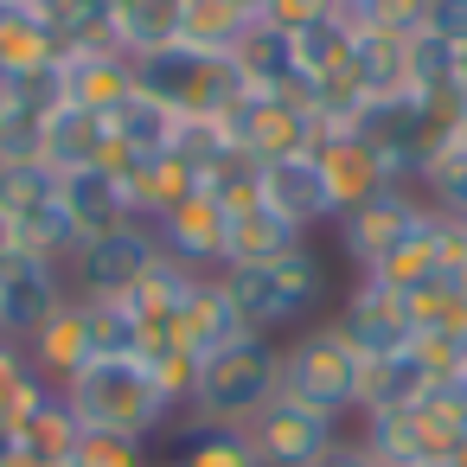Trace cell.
<instances>
[{
    "label": "cell",
    "instance_id": "484cf974",
    "mask_svg": "<svg viewBox=\"0 0 467 467\" xmlns=\"http://www.w3.org/2000/svg\"><path fill=\"white\" fill-rule=\"evenodd\" d=\"M435 275H441V212H422L416 231H410V237L371 269V282L410 295V288H422V282H435Z\"/></svg>",
    "mask_w": 467,
    "mask_h": 467
},
{
    "label": "cell",
    "instance_id": "d4e9b609",
    "mask_svg": "<svg viewBox=\"0 0 467 467\" xmlns=\"http://www.w3.org/2000/svg\"><path fill=\"white\" fill-rule=\"evenodd\" d=\"M307 244V231H295L282 212H269V205H250V212H237L231 218V237H224V269H237V263H275V256H288V250H301Z\"/></svg>",
    "mask_w": 467,
    "mask_h": 467
},
{
    "label": "cell",
    "instance_id": "ab89813d",
    "mask_svg": "<svg viewBox=\"0 0 467 467\" xmlns=\"http://www.w3.org/2000/svg\"><path fill=\"white\" fill-rule=\"evenodd\" d=\"M65 467H154V441H129V435H97V429H84Z\"/></svg>",
    "mask_w": 467,
    "mask_h": 467
},
{
    "label": "cell",
    "instance_id": "b9f144b4",
    "mask_svg": "<svg viewBox=\"0 0 467 467\" xmlns=\"http://www.w3.org/2000/svg\"><path fill=\"white\" fill-rule=\"evenodd\" d=\"M448 441L454 435H467V371H448V378H429V390H422V403H416Z\"/></svg>",
    "mask_w": 467,
    "mask_h": 467
},
{
    "label": "cell",
    "instance_id": "8992f818",
    "mask_svg": "<svg viewBox=\"0 0 467 467\" xmlns=\"http://www.w3.org/2000/svg\"><path fill=\"white\" fill-rule=\"evenodd\" d=\"M154 256H161V237H154V224H116V231H103V237H84L71 256H65V288L78 295V301H129L135 295V282L154 269Z\"/></svg>",
    "mask_w": 467,
    "mask_h": 467
},
{
    "label": "cell",
    "instance_id": "8d00e7d4",
    "mask_svg": "<svg viewBox=\"0 0 467 467\" xmlns=\"http://www.w3.org/2000/svg\"><path fill=\"white\" fill-rule=\"evenodd\" d=\"M422 14L429 0H339V20L352 33H397V39H416L422 33Z\"/></svg>",
    "mask_w": 467,
    "mask_h": 467
},
{
    "label": "cell",
    "instance_id": "4316f807",
    "mask_svg": "<svg viewBox=\"0 0 467 467\" xmlns=\"http://www.w3.org/2000/svg\"><path fill=\"white\" fill-rule=\"evenodd\" d=\"M250 26H256L250 0H180V46H199V52H237Z\"/></svg>",
    "mask_w": 467,
    "mask_h": 467
},
{
    "label": "cell",
    "instance_id": "ac0fdd59",
    "mask_svg": "<svg viewBox=\"0 0 467 467\" xmlns=\"http://www.w3.org/2000/svg\"><path fill=\"white\" fill-rule=\"evenodd\" d=\"M58 97L71 109H90V116H109L116 103L135 97V58L129 52H65L58 58Z\"/></svg>",
    "mask_w": 467,
    "mask_h": 467
},
{
    "label": "cell",
    "instance_id": "d590c367",
    "mask_svg": "<svg viewBox=\"0 0 467 467\" xmlns=\"http://www.w3.org/2000/svg\"><path fill=\"white\" fill-rule=\"evenodd\" d=\"M295 65H301V78H333V71H346V65H352V26L333 14V20L295 33Z\"/></svg>",
    "mask_w": 467,
    "mask_h": 467
},
{
    "label": "cell",
    "instance_id": "681fc988",
    "mask_svg": "<svg viewBox=\"0 0 467 467\" xmlns=\"http://www.w3.org/2000/svg\"><path fill=\"white\" fill-rule=\"evenodd\" d=\"M454 148L467 154V109H461V122H454Z\"/></svg>",
    "mask_w": 467,
    "mask_h": 467
},
{
    "label": "cell",
    "instance_id": "30bf717a",
    "mask_svg": "<svg viewBox=\"0 0 467 467\" xmlns=\"http://www.w3.org/2000/svg\"><path fill=\"white\" fill-rule=\"evenodd\" d=\"M429 205H422V192L416 186H390V192H378V199H365V205H352V212H339L333 218V231H339V250H346V263L358 269V275H371L410 231H416V218H422Z\"/></svg>",
    "mask_w": 467,
    "mask_h": 467
},
{
    "label": "cell",
    "instance_id": "816d5d0a",
    "mask_svg": "<svg viewBox=\"0 0 467 467\" xmlns=\"http://www.w3.org/2000/svg\"><path fill=\"white\" fill-rule=\"evenodd\" d=\"M441 467H448V461H441Z\"/></svg>",
    "mask_w": 467,
    "mask_h": 467
},
{
    "label": "cell",
    "instance_id": "9a60e30c",
    "mask_svg": "<svg viewBox=\"0 0 467 467\" xmlns=\"http://www.w3.org/2000/svg\"><path fill=\"white\" fill-rule=\"evenodd\" d=\"M263 205L282 212L295 231H320V224L339 218V205H333V192H327V173H320V161H314V148L263 167Z\"/></svg>",
    "mask_w": 467,
    "mask_h": 467
},
{
    "label": "cell",
    "instance_id": "8fae6325",
    "mask_svg": "<svg viewBox=\"0 0 467 467\" xmlns=\"http://www.w3.org/2000/svg\"><path fill=\"white\" fill-rule=\"evenodd\" d=\"M339 333H346V346L358 352V358H390V352H403L410 339H416V320H410V301L397 295V288H384V282H371V275H352V288H346V301L327 314Z\"/></svg>",
    "mask_w": 467,
    "mask_h": 467
},
{
    "label": "cell",
    "instance_id": "f35d334b",
    "mask_svg": "<svg viewBox=\"0 0 467 467\" xmlns=\"http://www.w3.org/2000/svg\"><path fill=\"white\" fill-rule=\"evenodd\" d=\"M435 90H461V52L441 46L435 33L410 39V97H435Z\"/></svg>",
    "mask_w": 467,
    "mask_h": 467
},
{
    "label": "cell",
    "instance_id": "bcb514c9",
    "mask_svg": "<svg viewBox=\"0 0 467 467\" xmlns=\"http://www.w3.org/2000/svg\"><path fill=\"white\" fill-rule=\"evenodd\" d=\"M7 250H20V244H14V224H7V212H0V256H7Z\"/></svg>",
    "mask_w": 467,
    "mask_h": 467
},
{
    "label": "cell",
    "instance_id": "cb8c5ba5",
    "mask_svg": "<svg viewBox=\"0 0 467 467\" xmlns=\"http://www.w3.org/2000/svg\"><path fill=\"white\" fill-rule=\"evenodd\" d=\"M103 154H109V116H90V109H71V103H58L46 116V167L52 173L103 167Z\"/></svg>",
    "mask_w": 467,
    "mask_h": 467
},
{
    "label": "cell",
    "instance_id": "c3c4849f",
    "mask_svg": "<svg viewBox=\"0 0 467 467\" xmlns=\"http://www.w3.org/2000/svg\"><path fill=\"white\" fill-rule=\"evenodd\" d=\"M448 467H467V435H454V448H448Z\"/></svg>",
    "mask_w": 467,
    "mask_h": 467
},
{
    "label": "cell",
    "instance_id": "7dc6e473",
    "mask_svg": "<svg viewBox=\"0 0 467 467\" xmlns=\"http://www.w3.org/2000/svg\"><path fill=\"white\" fill-rule=\"evenodd\" d=\"M7 461H14V429L0 422V467H7Z\"/></svg>",
    "mask_w": 467,
    "mask_h": 467
},
{
    "label": "cell",
    "instance_id": "d6986e66",
    "mask_svg": "<svg viewBox=\"0 0 467 467\" xmlns=\"http://www.w3.org/2000/svg\"><path fill=\"white\" fill-rule=\"evenodd\" d=\"M314 161H320L327 192H333L339 212H352V205H365V199H378V192L397 186V173H390L358 135H320V141H314Z\"/></svg>",
    "mask_w": 467,
    "mask_h": 467
},
{
    "label": "cell",
    "instance_id": "5bb4252c",
    "mask_svg": "<svg viewBox=\"0 0 467 467\" xmlns=\"http://www.w3.org/2000/svg\"><path fill=\"white\" fill-rule=\"evenodd\" d=\"M154 237H161V250H167L173 263H186V269H199V275H218V269H224L231 212H224L218 199L192 192L186 205H173V212H167V218L154 224Z\"/></svg>",
    "mask_w": 467,
    "mask_h": 467
},
{
    "label": "cell",
    "instance_id": "2e32d148",
    "mask_svg": "<svg viewBox=\"0 0 467 467\" xmlns=\"http://www.w3.org/2000/svg\"><path fill=\"white\" fill-rule=\"evenodd\" d=\"M26 358H33V371L52 384V390H65L90 358H97V339H90V307L78 301V295H65L58 307H52V320L26 339Z\"/></svg>",
    "mask_w": 467,
    "mask_h": 467
},
{
    "label": "cell",
    "instance_id": "836d02e7",
    "mask_svg": "<svg viewBox=\"0 0 467 467\" xmlns=\"http://www.w3.org/2000/svg\"><path fill=\"white\" fill-rule=\"evenodd\" d=\"M141 365H148V378H154V390L173 403V416H186L192 410V397H199V358L180 346V339H154L148 352H141Z\"/></svg>",
    "mask_w": 467,
    "mask_h": 467
},
{
    "label": "cell",
    "instance_id": "52a82bcc",
    "mask_svg": "<svg viewBox=\"0 0 467 467\" xmlns=\"http://www.w3.org/2000/svg\"><path fill=\"white\" fill-rule=\"evenodd\" d=\"M0 212L14 224V244L33 250V256L65 263L78 250V231L65 224V205H58V173L46 161H7L0 167Z\"/></svg>",
    "mask_w": 467,
    "mask_h": 467
},
{
    "label": "cell",
    "instance_id": "4fadbf2b",
    "mask_svg": "<svg viewBox=\"0 0 467 467\" xmlns=\"http://www.w3.org/2000/svg\"><path fill=\"white\" fill-rule=\"evenodd\" d=\"M358 448L371 454V467H441L454 441H448V435L410 403V410L358 416Z\"/></svg>",
    "mask_w": 467,
    "mask_h": 467
},
{
    "label": "cell",
    "instance_id": "7c38bea8",
    "mask_svg": "<svg viewBox=\"0 0 467 467\" xmlns=\"http://www.w3.org/2000/svg\"><path fill=\"white\" fill-rule=\"evenodd\" d=\"M65 295H71L65 288V263L33 256V250H7V256H0V339L26 346L52 320V307Z\"/></svg>",
    "mask_w": 467,
    "mask_h": 467
},
{
    "label": "cell",
    "instance_id": "f1b7e54d",
    "mask_svg": "<svg viewBox=\"0 0 467 467\" xmlns=\"http://www.w3.org/2000/svg\"><path fill=\"white\" fill-rule=\"evenodd\" d=\"M109 135H116V148L122 154H173V135H180V116L167 109V103H154V97H129V103H116L109 109Z\"/></svg>",
    "mask_w": 467,
    "mask_h": 467
},
{
    "label": "cell",
    "instance_id": "3957f363",
    "mask_svg": "<svg viewBox=\"0 0 467 467\" xmlns=\"http://www.w3.org/2000/svg\"><path fill=\"white\" fill-rule=\"evenodd\" d=\"M135 90L167 103L180 122H218L237 97H244V71L231 52H199V46H161L148 58H135Z\"/></svg>",
    "mask_w": 467,
    "mask_h": 467
},
{
    "label": "cell",
    "instance_id": "1f68e13d",
    "mask_svg": "<svg viewBox=\"0 0 467 467\" xmlns=\"http://www.w3.org/2000/svg\"><path fill=\"white\" fill-rule=\"evenodd\" d=\"M180 39V0H116V52L148 58Z\"/></svg>",
    "mask_w": 467,
    "mask_h": 467
},
{
    "label": "cell",
    "instance_id": "f907efd6",
    "mask_svg": "<svg viewBox=\"0 0 467 467\" xmlns=\"http://www.w3.org/2000/svg\"><path fill=\"white\" fill-rule=\"evenodd\" d=\"M250 7H256V0H250Z\"/></svg>",
    "mask_w": 467,
    "mask_h": 467
},
{
    "label": "cell",
    "instance_id": "9c48e42d",
    "mask_svg": "<svg viewBox=\"0 0 467 467\" xmlns=\"http://www.w3.org/2000/svg\"><path fill=\"white\" fill-rule=\"evenodd\" d=\"M218 129H224L231 148H244V154L263 161V167L314 148V122H307V109L288 103V97H275V90H244V97L218 116Z\"/></svg>",
    "mask_w": 467,
    "mask_h": 467
},
{
    "label": "cell",
    "instance_id": "5b68a950",
    "mask_svg": "<svg viewBox=\"0 0 467 467\" xmlns=\"http://www.w3.org/2000/svg\"><path fill=\"white\" fill-rule=\"evenodd\" d=\"M358 371H365V358L346 346V333L333 320H307L301 333L282 339V390L339 422L358 416Z\"/></svg>",
    "mask_w": 467,
    "mask_h": 467
},
{
    "label": "cell",
    "instance_id": "60d3db41",
    "mask_svg": "<svg viewBox=\"0 0 467 467\" xmlns=\"http://www.w3.org/2000/svg\"><path fill=\"white\" fill-rule=\"evenodd\" d=\"M7 161H46V116L0 97V167Z\"/></svg>",
    "mask_w": 467,
    "mask_h": 467
},
{
    "label": "cell",
    "instance_id": "44dd1931",
    "mask_svg": "<svg viewBox=\"0 0 467 467\" xmlns=\"http://www.w3.org/2000/svg\"><path fill=\"white\" fill-rule=\"evenodd\" d=\"M167 339H180L199 365H205L212 352H224V346L244 339V320H237V307H231V295H224L218 275H199V288L186 295V307H180V320H173Z\"/></svg>",
    "mask_w": 467,
    "mask_h": 467
},
{
    "label": "cell",
    "instance_id": "ee69618b",
    "mask_svg": "<svg viewBox=\"0 0 467 467\" xmlns=\"http://www.w3.org/2000/svg\"><path fill=\"white\" fill-rule=\"evenodd\" d=\"M422 33H435L441 46L467 52V0H429V14H422Z\"/></svg>",
    "mask_w": 467,
    "mask_h": 467
},
{
    "label": "cell",
    "instance_id": "7bdbcfd3",
    "mask_svg": "<svg viewBox=\"0 0 467 467\" xmlns=\"http://www.w3.org/2000/svg\"><path fill=\"white\" fill-rule=\"evenodd\" d=\"M256 26H269V33H307V26H320V20H333L339 14V0H256Z\"/></svg>",
    "mask_w": 467,
    "mask_h": 467
},
{
    "label": "cell",
    "instance_id": "ffe728a7",
    "mask_svg": "<svg viewBox=\"0 0 467 467\" xmlns=\"http://www.w3.org/2000/svg\"><path fill=\"white\" fill-rule=\"evenodd\" d=\"M58 205H65V224L78 231V244H84V237H103V231H116V224H135L129 192H122V180H116L109 167L58 173Z\"/></svg>",
    "mask_w": 467,
    "mask_h": 467
},
{
    "label": "cell",
    "instance_id": "74e56055",
    "mask_svg": "<svg viewBox=\"0 0 467 467\" xmlns=\"http://www.w3.org/2000/svg\"><path fill=\"white\" fill-rule=\"evenodd\" d=\"M90 307V339H97V358H141L148 333L135 320L129 301H84Z\"/></svg>",
    "mask_w": 467,
    "mask_h": 467
},
{
    "label": "cell",
    "instance_id": "e575fe53",
    "mask_svg": "<svg viewBox=\"0 0 467 467\" xmlns=\"http://www.w3.org/2000/svg\"><path fill=\"white\" fill-rule=\"evenodd\" d=\"M416 192H422V205H429V212H441V218L467 224V154L448 141V148H441V154L422 167Z\"/></svg>",
    "mask_w": 467,
    "mask_h": 467
},
{
    "label": "cell",
    "instance_id": "f6af8a7d",
    "mask_svg": "<svg viewBox=\"0 0 467 467\" xmlns=\"http://www.w3.org/2000/svg\"><path fill=\"white\" fill-rule=\"evenodd\" d=\"M320 467H371V454L358 448V435H346V441H339V448H333V454H327Z\"/></svg>",
    "mask_w": 467,
    "mask_h": 467
},
{
    "label": "cell",
    "instance_id": "7402d4cb",
    "mask_svg": "<svg viewBox=\"0 0 467 467\" xmlns=\"http://www.w3.org/2000/svg\"><path fill=\"white\" fill-rule=\"evenodd\" d=\"M52 65H58V39L33 14V0H0V84L52 71Z\"/></svg>",
    "mask_w": 467,
    "mask_h": 467
},
{
    "label": "cell",
    "instance_id": "6da1fadb",
    "mask_svg": "<svg viewBox=\"0 0 467 467\" xmlns=\"http://www.w3.org/2000/svg\"><path fill=\"white\" fill-rule=\"evenodd\" d=\"M218 282H224L237 320H244V333H263V339L301 333V327L320 314V301H327V263H320L314 244H301V250H288V256H275V263L218 269Z\"/></svg>",
    "mask_w": 467,
    "mask_h": 467
},
{
    "label": "cell",
    "instance_id": "7a4b0ae2",
    "mask_svg": "<svg viewBox=\"0 0 467 467\" xmlns=\"http://www.w3.org/2000/svg\"><path fill=\"white\" fill-rule=\"evenodd\" d=\"M71 416L97 435H129V441H161L173 422V403L154 390L141 358H90L65 390Z\"/></svg>",
    "mask_w": 467,
    "mask_h": 467
},
{
    "label": "cell",
    "instance_id": "ba28073f",
    "mask_svg": "<svg viewBox=\"0 0 467 467\" xmlns=\"http://www.w3.org/2000/svg\"><path fill=\"white\" fill-rule=\"evenodd\" d=\"M339 441H346V422L301 403V397H288V390H275L250 416V448H256L263 467H320Z\"/></svg>",
    "mask_w": 467,
    "mask_h": 467
},
{
    "label": "cell",
    "instance_id": "e0dca14e",
    "mask_svg": "<svg viewBox=\"0 0 467 467\" xmlns=\"http://www.w3.org/2000/svg\"><path fill=\"white\" fill-rule=\"evenodd\" d=\"M154 467H263L250 448V429L231 422H205V416H173L161 435Z\"/></svg>",
    "mask_w": 467,
    "mask_h": 467
},
{
    "label": "cell",
    "instance_id": "f546056e",
    "mask_svg": "<svg viewBox=\"0 0 467 467\" xmlns=\"http://www.w3.org/2000/svg\"><path fill=\"white\" fill-rule=\"evenodd\" d=\"M231 58H237V71H244V90H275V97H282V90L301 78L295 39H288V33H269V26H250Z\"/></svg>",
    "mask_w": 467,
    "mask_h": 467
},
{
    "label": "cell",
    "instance_id": "83f0119b",
    "mask_svg": "<svg viewBox=\"0 0 467 467\" xmlns=\"http://www.w3.org/2000/svg\"><path fill=\"white\" fill-rule=\"evenodd\" d=\"M352 78L365 84V97H403L410 90V39L352 33Z\"/></svg>",
    "mask_w": 467,
    "mask_h": 467
},
{
    "label": "cell",
    "instance_id": "277c9868",
    "mask_svg": "<svg viewBox=\"0 0 467 467\" xmlns=\"http://www.w3.org/2000/svg\"><path fill=\"white\" fill-rule=\"evenodd\" d=\"M275 390H282V339L244 333L237 346H224V352L205 358V371H199V397H192L186 416L250 429V416H256Z\"/></svg>",
    "mask_w": 467,
    "mask_h": 467
},
{
    "label": "cell",
    "instance_id": "4dcf8cb0",
    "mask_svg": "<svg viewBox=\"0 0 467 467\" xmlns=\"http://www.w3.org/2000/svg\"><path fill=\"white\" fill-rule=\"evenodd\" d=\"M78 435H84V422L71 416V403L52 390L20 429H14V448L20 454H33V461H46V467H65L71 461V448H78Z\"/></svg>",
    "mask_w": 467,
    "mask_h": 467
},
{
    "label": "cell",
    "instance_id": "d6a6232c",
    "mask_svg": "<svg viewBox=\"0 0 467 467\" xmlns=\"http://www.w3.org/2000/svg\"><path fill=\"white\" fill-rule=\"evenodd\" d=\"M52 397V384L33 371V358H26V346H14V339H0V422L7 429H20L39 403Z\"/></svg>",
    "mask_w": 467,
    "mask_h": 467
},
{
    "label": "cell",
    "instance_id": "603a6c76",
    "mask_svg": "<svg viewBox=\"0 0 467 467\" xmlns=\"http://www.w3.org/2000/svg\"><path fill=\"white\" fill-rule=\"evenodd\" d=\"M429 378H435V371L422 365V352H416V346H403V352H390V358H365V371H358V416L422 403Z\"/></svg>",
    "mask_w": 467,
    "mask_h": 467
}]
</instances>
